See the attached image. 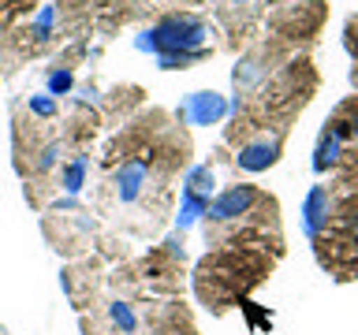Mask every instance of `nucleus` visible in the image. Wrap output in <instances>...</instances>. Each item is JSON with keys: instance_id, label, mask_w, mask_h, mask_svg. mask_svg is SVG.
<instances>
[{"instance_id": "1", "label": "nucleus", "mask_w": 358, "mask_h": 335, "mask_svg": "<svg viewBox=\"0 0 358 335\" xmlns=\"http://www.w3.org/2000/svg\"><path fill=\"white\" fill-rule=\"evenodd\" d=\"M190 134L161 108L123 123L108 142L94 209L97 216L134 239H153L176 205V179L187 168Z\"/></svg>"}, {"instance_id": "2", "label": "nucleus", "mask_w": 358, "mask_h": 335, "mask_svg": "<svg viewBox=\"0 0 358 335\" xmlns=\"http://www.w3.org/2000/svg\"><path fill=\"white\" fill-rule=\"evenodd\" d=\"M321 78L306 52H295L284 60L246 100L235 105V116L224 131V145H239L254 131H291L299 112L317 94Z\"/></svg>"}, {"instance_id": "3", "label": "nucleus", "mask_w": 358, "mask_h": 335, "mask_svg": "<svg viewBox=\"0 0 358 335\" xmlns=\"http://www.w3.org/2000/svg\"><path fill=\"white\" fill-rule=\"evenodd\" d=\"M206 239L209 246H254L284 257V220L276 194L254 183L220 190L206 205Z\"/></svg>"}, {"instance_id": "4", "label": "nucleus", "mask_w": 358, "mask_h": 335, "mask_svg": "<svg viewBox=\"0 0 358 335\" xmlns=\"http://www.w3.org/2000/svg\"><path fill=\"white\" fill-rule=\"evenodd\" d=\"M276 253L254 246H213L194 268V295L213 317H224L276 272Z\"/></svg>"}, {"instance_id": "5", "label": "nucleus", "mask_w": 358, "mask_h": 335, "mask_svg": "<svg viewBox=\"0 0 358 335\" xmlns=\"http://www.w3.org/2000/svg\"><path fill=\"white\" fill-rule=\"evenodd\" d=\"M209 38H213V22L206 15L172 8L142 34L138 45L157 56V64L164 71H183V67H194L213 56Z\"/></svg>"}, {"instance_id": "6", "label": "nucleus", "mask_w": 358, "mask_h": 335, "mask_svg": "<svg viewBox=\"0 0 358 335\" xmlns=\"http://www.w3.org/2000/svg\"><path fill=\"white\" fill-rule=\"evenodd\" d=\"M329 22V0H265L262 27L287 45H313Z\"/></svg>"}, {"instance_id": "7", "label": "nucleus", "mask_w": 358, "mask_h": 335, "mask_svg": "<svg viewBox=\"0 0 358 335\" xmlns=\"http://www.w3.org/2000/svg\"><path fill=\"white\" fill-rule=\"evenodd\" d=\"M83 335H150L145 306L138 298L105 287V295L83 313Z\"/></svg>"}, {"instance_id": "8", "label": "nucleus", "mask_w": 358, "mask_h": 335, "mask_svg": "<svg viewBox=\"0 0 358 335\" xmlns=\"http://www.w3.org/2000/svg\"><path fill=\"white\" fill-rule=\"evenodd\" d=\"M355 142H358V94L343 97L332 108V116L324 119V127L317 134V149H313V172L332 175Z\"/></svg>"}, {"instance_id": "9", "label": "nucleus", "mask_w": 358, "mask_h": 335, "mask_svg": "<svg viewBox=\"0 0 358 335\" xmlns=\"http://www.w3.org/2000/svg\"><path fill=\"white\" fill-rule=\"evenodd\" d=\"M45 234H49L52 250L64 253V257H86L90 246L97 242L94 234V220H90V212L83 205H75V201H60V205L45 209V220H41Z\"/></svg>"}, {"instance_id": "10", "label": "nucleus", "mask_w": 358, "mask_h": 335, "mask_svg": "<svg viewBox=\"0 0 358 335\" xmlns=\"http://www.w3.org/2000/svg\"><path fill=\"white\" fill-rule=\"evenodd\" d=\"M213 19H217L231 49H246L250 41H257V30H262L265 19V0H217Z\"/></svg>"}, {"instance_id": "11", "label": "nucleus", "mask_w": 358, "mask_h": 335, "mask_svg": "<svg viewBox=\"0 0 358 335\" xmlns=\"http://www.w3.org/2000/svg\"><path fill=\"white\" fill-rule=\"evenodd\" d=\"M60 283H64L67 302H71L78 313H86L101 295H105L108 276H105V265H101V257H97V253H86V257H75V261L64 268Z\"/></svg>"}, {"instance_id": "12", "label": "nucleus", "mask_w": 358, "mask_h": 335, "mask_svg": "<svg viewBox=\"0 0 358 335\" xmlns=\"http://www.w3.org/2000/svg\"><path fill=\"white\" fill-rule=\"evenodd\" d=\"M291 131H254L246 134L239 145H231L235 149V168H243V172H268L280 153H284V142H287Z\"/></svg>"}, {"instance_id": "13", "label": "nucleus", "mask_w": 358, "mask_h": 335, "mask_svg": "<svg viewBox=\"0 0 358 335\" xmlns=\"http://www.w3.org/2000/svg\"><path fill=\"white\" fill-rule=\"evenodd\" d=\"M145 324L150 335H198L194 313L183 306V298H145Z\"/></svg>"}, {"instance_id": "14", "label": "nucleus", "mask_w": 358, "mask_h": 335, "mask_svg": "<svg viewBox=\"0 0 358 335\" xmlns=\"http://www.w3.org/2000/svg\"><path fill=\"white\" fill-rule=\"evenodd\" d=\"M224 112H228V105H224L220 94H190L187 105L176 112V119L190 123V127H206V123H217Z\"/></svg>"}, {"instance_id": "15", "label": "nucleus", "mask_w": 358, "mask_h": 335, "mask_svg": "<svg viewBox=\"0 0 358 335\" xmlns=\"http://www.w3.org/2000/svg\"><path fill=\"white\" fill-rule=\"evenodd\" d=\"M34 8H38V0H0V38H4L22 15H30Z\"/></svg>"}, {"instance_id": "16", "label": "nucleus", "mask_w": 358, "mask_h": 335, "mask_svg": "<svg viewBox=\"0 0 358 335\" xmlns=\"http://www.w3.org/2000/svg\"><path fill=\"white\" fill-rule=\"evenodd\" d=\"M343 45H347V52H351V60L358 64V15L347 19V27H343Z\"/></svg>"}, {"instance_id": "17", "label": "nucleus", "mask_w": 358, "mask_h": 335, "mask_svg": "<svg viewBox=\"0 0 358 335\" xmlns=\"http://www.w3.org/2000/svg\"><path fill=\"white\" fill-rule=\"evenodd\" d=\"M179 4H190V8H198V4H217V0H179Z\"/></svg>"}]
</instances>
